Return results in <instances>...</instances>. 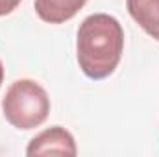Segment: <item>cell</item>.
<instances>
[{
	"instance_id": "1",
	"label": "cell",
	"mask_w": 159,
	"mask_h": 157,
	"mask_svg": "<svg viewBox=\"0 0 159 157\" xmlns=\"http://www.w3.org/2000/svg\"><path fill=\"white\" fill-rule=\"evenodd\" d=\"M124 52L122 24L107 13H94L81 20L76 35V57L87 78L106 79L119 67Z\"/></svg>"
},
{
	"instance_id": "2",
	"label": "cell",
	"mask_w": 159,
	"mask_h": 157,
	"mask_svg": "<svg viewBox=\"0 0 159 157\" xmlns=\"http://www.w3.org/2000/svg\"><path fill=\"white\" fill-rule=\"evenodd\" d=\"M6 120L17 129H34L48 118L50 98L48 92L34 79H17L6 91L2 100Z\"/></svg>"
},
{
	"instance_id": "3",
	"label": "cell",
	"mask_w": 159,
	"mask_h": 157,
	"mask_svg": "<svg viewBox=\"0 0 159 157\" xmlns=\"http://www.w3.org/2000/svg\"><path fill=\"white\" fill-rule=\"evenodd\" d=\"M78 148H76V141L72 137L70 131H67L61 126H52L44 131H41L39 135H35L28 148H26V155H76Z\"/></svg>"
},
{
	"instance_id": "4",
	"label": "cell",
	"mask_w": 159,
	"mask_h": 157,
	"mask_svg": "<svg viewBox=\"0 0 159 157\" xmlns=\"http://www.w3.org/2000/svg\"><path fill=\"white\" fill-rule=\"evenodd\" d=\"M85 4L87 0H35L34 7L43 22L63 24L70 20Z\"/></svg>"
},
{
	"instance_id": "5",
	"label": "cell",
	"mask_w": 159,
	"mask_h": 157,
	"mask_svg": "<svg viewBox=\"0 0 159 157\" xmlns=\"http://www.w3.org/2000/svg\"><path fill=\"white\" fill-rule=\"evenodd\" d=\"M131 19L156 41H159V0H126Z\"/></svg>"
},
{
	"instance_id": "6",
	"label": "cell",
	"mask_w": 159,
	"mask_h": 157,
	"mask_svg": "<svg viewBox=\"0 0 159 157\" xmlns=\"http://www.w3.org/2000/svg\"><path fill=\"white\" fill-rule=\"evenodd\" d=\"M20 2L22 0H0V17H6L11 11H15Z\"/></svg>"
},
{
	"instance_id": "7",
	"label": "cell",
	"mask_w": 159,
	"mask_h": 157,
	"mask_svg": "<svg viewBox=\"0 0 159 157\" xmlns=\"http://www.w3.org/2000/svg\"><path fill=\"white\" fill-rule=\"evenodd\" d=\"M2 81H4V65L0 61V87H2Z\"/></svg>"
}]
</instances>
